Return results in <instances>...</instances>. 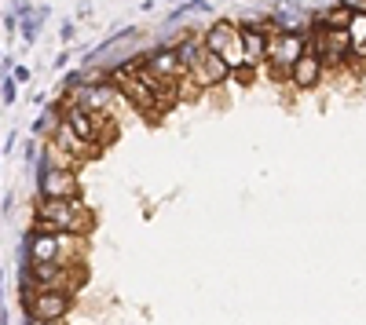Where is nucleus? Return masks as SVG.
Instances as JSON below:
<instances>
[{"instance_id": "nucleus-7", "label": "nucleus", "mask_w": 366, "mask_h": 325, "mask_svg": "<svg viewBox=\"0 0 366 325\" xmlns=\"http://www.w3.org/2000/svg\"><path fill=\"white\" fill-rule=\"evenodd\" d=\"M81 168H52L37 161V198H77L81 194Z\"/></svg>"}, {"instance_id": "nucleus-15", "label": "nucleus", "mask_w": 366, "mask_h": 325, "mask_svg": "<svg viewBox=\"0 0 366 325\" xmlns=\"http://www.w3.org/2000/svg\"><path fill=\"white\" fill-rule=\"evenodd\" d=\"M257 73H260V70H253V66H246V62H242V66H234V70H227V80H234V85H242V88H249V85H253V80H257Z\"/></svg>"}, {"instance_id": "nucleus-3", "label": "nucleus", "mask_w": 366, "mask_h": 325, "mask_svg": "<svg viewBox=\"0 0 366 325\" xmlns=\"http://www.w3.org/2000/svg\"><path fill=\"white\" fill-rule=\"evenodd\" d=\"M19 303L22 315L34 322H62L70 318L77 296L66 289H19Z\"/></svg>"}, {"instance_id": "nucleus-19", "label": "nucleus", "mask_w": 366, "mask_h": 325, "mask_svg": "<svg viewBox=\"0 0 366 325\" xmlns=\"http://www.w3.org/2000/svg\"><path fill=\"white\" fill-rule=\"evenodd\" d=\"M11 80H15V85H26V80H29V66L15 62V66H11Z\"/></svg>"}, {"instance_id": "nucleus-11", "label": "nucleus", "mask_w": 366, "mask_h": 325, "mask_svg": "<svg viewBox=\"0 0 366 325\" xmlns=\"http://www.w3.org/2000/svg\"><path fill=\"white\" fill-rule=\"evenodd\" d=\"M187 77L195 80V85H198L202 92H213V88H220V85L227 80V66H224V59H220V55L202 52V59L187 70Z\"/></svg>"}, {"instance_id": "nucleus-1", "label": "nucleus", "mask_w": 366, "mask_h": 325, "mask_svg": "<svg viewBox=\"0 0 366 325\" xmlns=\"http://www.w3.org/2000/svg\"><path fill=\"white\" fill-rule=\"evenodd\" d=\"M29 226H41V231H52V234H81L88 238L95 231V212L85 205V198H37L34 205V223Z\"/></svg>"}, {"instance_id": "nucleus-18", "label": "nucleus", "mask_w": 366, "mask_h": 325, "mask_svg": "<svg viewBox=\"0 0 366 325\" xmlns=\"http://www.w3.org/2000/svg\"><path fill=\"white\" fill-rule=\"evenodd\" d=\"M29 11H34V4H29V0H11V8H8V15H15V19H26Z\"/></svg>"}, {"instance_id": "nucleus-4", "label": "nucleus", "mask_w": 366, "mask_h": 325, "mask_svg": "<svg viewBox=\"0 0 366 325\" xmlns=\"http://www.w3.org/2000/svg\"><path fill=\"white\" fill-rule=\"evenodd\" d=\"M202 44H205V52H213L224 59V66L234 70V66H242V37H238V22L234 19H216L205 34H198Z\"/></svg>"}, {"instance_id": "nucleus-17", "label": "nucleus", "mask_w": 366, "mask_h": 325, "mask_svg": "<svg viewBox=\"0 0 366 325\" xmlns=\"http://www.w3.org/2000/svg\"><path fill=\"white\" fill-rule=\"evenodd\" d=\"M22 157L29 161V165H37V161H41V139H29V143L22 146Z\"/></svg>"}, {"instance_id": "nucleus-5", "label": "nucleus", "mask_w": 366, "mask_h": 325, "mask_svg": "<svg viewBox=\"0 0 366 325\" xmlns=\"http://www.w3.org/2000/svg\"><path fill=\"white\" fill-rule=\"evenodd\" d=\"M304 55V34H267V62L275 80H286L293 62Z\"/></svg>"}, {"instance_id": "nucleus-9", "label": "nucleus", "mask_w": 366, "mask_h": 325, "mask_svg": "<svg viewBox=\"0 0 366 325\" xmlns=\"http://www.w3.org/2000/svg\"><path fill=\"white\" fill-rule=\"evenodd\" d=\"M311 26V11L304 4H297V0H279L267 15V29L272 34H308Z\"/></svg>"}, {"instance_id": "nucleus-16", "label": "nucleus", "mask_w": 366, "mask_h": 325, "mask_svg": "<svg viewBox=\"0 0 366 325\" xmlns=\"http://www.w3.org/2000/svg\"><path fill=\"white\" fill-rule=\"evenodd\" d=\"M15 92H19V85H15L11 77H0V99H4V106L15 103Z\"/></svg>"}, {"instance_id": "nucleus-21", "label": "nucleus", "mask_w": 366, "mask_h": 325, "mask_svg": "<svg viewBox=\"0 0 366 325\" xmlns=\"http://www.w3.org/2000/svg\"><path fill=\"white\" fill-rule=\"evenodd\" d=\"M0 307H8V292H4V270H0Z\"/></svg>"}, {"instance_id": "nucleus-14", "label": "nucleus", "mask_w": 366, "mask_h": 325, "mask_svg": "<svg viewBox=\"0 0 366 325\" xmlns=\"http://www.w3.org/2000/svg\"><path fill=\"white\" fill-rule=\"evenodd\" d=\"M55 121H59V110H55V106H44V113L34 121V128H29V132H34V139H44V136L55 128Z\"/></svg>"}, {"instance_id": "nucleus-12", "label": "nucleus", "mask_w": 366, "mask_h": 325, "mask_svg": "<svg viewBox=\"0 0 366 325\" xmlns=\"http://www.w3.org/2000/svg\"><path fill=\"white\" fill-rule=\"evenodd\" d=\"M139 66H147L157 77H183V66H180L176 52H172V48H162V44H154L150 52H143L139 55Z\"/></svg>"}, {"instance_id": "nucleus-6", "label": "nucleus", "mask_w": 366, "mask_h": 325, "mask_svg": "<svg viewBox=\"0 0 366 325\" xmlns=\"http://www.w3.org/2000/svg\"><path fill=\"white\" fill-rule=\"evenodd\" d=\"M66 95H70V106L85 110V113H103V117H110L114 103H121V95L114 92L110 80H85V85H77Z\"/></svg>"}, {"instance_id": "nucleus-8", "label": "nucleus", "mask_w": 366, "mask_h": 325, "mask_svg": "<svg viewBox=\"0 0 366 325\" xmlns=\"http://www.w3.org/2000/svg\"><path fill=\"white\" fill-rule=\"evenodd\" d=\"M22 263H62L59 234L41 231V226H29L26 238H22Z\"/></svg>"}, {"instance_id": "nucleus-2", "label": "nucleus", "mask_w": 366, "mask_h": 325, "mask_svg": "<svg viewBox=\"0 0 366 325\" xmlns=\"http://www.w3.org/2000/svg\"><path fill=\"white\" fill-rule=\"evenodd\" d=\"M88 270L85 263H22L19 270V289H66L77 296V289H85Z\"/></svg>"}, {"instance_id": "nucleus-13", "label": "nucleus", "mask_w": 366, "mask_h": 325, "mask_svg": "<svg viewBox=\"0 0 366 325\" xmlns=\"http://www.w3.org/2000/svg\"><path fill=\"white\" fill-rule=\"evenodd\" d=\"M238 37H242V59H246V66L264 70V62H267V29L238 26Z\"/></svg>"}, {"instance_id": "nucleus-20", "label": "nucleus", "mask_w": 366, "mask_h": 325, "mask_svg": "<svg viewBox=\"0 0 366 325\" xmlns=\"http://www.w3.org/2000/svg\"><path fill=\"white\" fill-rule=\"evenodd\" d=\"M73 34H77V29H73V22H62V29H59L62 44H70V41H73Z\"/></svg>"}, {"instance_id": "nucleus-10", "label": "nucleus", "mask_w": 366, "mask_h": 325, "mask_svg": "<svg viewBox=\"0 0 366 325\" xmlns=\"http://www.w3.org/2000/svg\"><path fill=\"white\" fill-rule=\"evenodd\" d=\"M323 77H326L323 59L311 55V52H304V55L293 62V70H290V77H286V85H293L297 92H315V88L323 85Z\"/></svg>"}, {"instance_id": "nucleus-22", "label": "nucleus", "mask_w": 366, "mask_h": 325, "mask_svg": "<svg viewBox=\"0 0 366 325\" xmlns=\"http://www.w3.org/2000/svg\"><path fill=\"white\" fill-rule=\"evenodd\" d=\"M26 325H66V318H62V322H34V318H26Z\"/></svg>"}]
</instances>
